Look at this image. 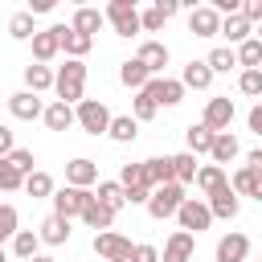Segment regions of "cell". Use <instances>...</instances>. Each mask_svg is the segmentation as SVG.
I'll return each instance as SVG.
<instances>
[{
	"label": "cell",
	"mask_w": 262,
	"mask_h": 262,
	"mask_svg": "<svg viewBox=\"0 0 262 262\" xmlns=\"http://www.w3.org/2000/svg\"><path fill=\"white\" fill-rule=\"evenodd\" d=\"M188 196H184V184H160V188H151V196H147V213L156 217V221H168V217H176L180 213V205H184Z\"/></svg>",
	"instance_id": "obj_1"
},
{
	"label": "cell",
	"mask_w": 262,
	"mask_h": 262,
	"mask_svg": "<svg viewBox=\"0 0 262 262\" xmlns=\"http://www.w3.org/2000/svg\"><path fill=\"white\" fill-rule=\"evenodd\" d=\"M82 86H86V66L82 61H66L61 70H57V82H53V90H57V102H82Z\"/></svg>",
	"instance_id": "obj_2"
},
{
	"label": "cell",
	"mask_w": 262,
	"mask_h": 262,
	"mask_svg": "<svg viewBox=\"0 0 262 262\" xmlns=\"http://www.w3.org/2000/svg\"><path fill=\"white\" fill-rule=\"evenodd\" d=\"M119 184H123V192H127L131 205H147V196H151V188H156L151 176H147V164H123Z\"/></svg>",
	"instance_id": "obj_3"
},
{
	"label": "cell",
	"mask_w": 262,
	"mask_h": 262,
	"mask_svg": "<svg viewBox=\"0 0 262 262\" xmlns=\"http://www.w3.org/2000/svg\"><path fill=\"white\" fill-rule=\"evenodd\" d=\"M102 16L115 25V33H119V37H135V33L143 29V25H139V8H135L131 0H111Z\"/></svg>",
	"instance_id": "obj_4"
},
{
	"label": "cell",
	"mask_w": 262,
	"mask_h": 262,
	"mask_svg": "<svg viewBox=\"0 0 262 262\" xmlns=\"http://www.w3.org/2000/svg\"><path fill=\"white\" fill-rule=\"evenodd\" d=\"M111 111L98 102V98H82L78 102V127L86 131V135H102V131H111Z\"/></svg>",
	"instance_id": "obj_5"
},
{
	"label": "cell",
	"mask_w": 262,
	"mask_h": 262,
	"mask_svg": "<svg viewBox=\"0 0 262 262\" xmlns=\"http://www.w3.org/2000/svg\"><path fill=\"white\" fill-rule=\"evenodd\" d=\"M131 250H135V246H131L123 233H111V229H106V233H94V254H98L102 262H131Z\"/></svg>",
	"instance_id": "obj_6"
},
{
	"label": "cell",
	"mask_w": 262,
	"mask_h": 262,
	"mask_svg": "<svg viewBox=\"0 0 262 262\" xmlns=\"http://www.w3.org/2000/svg\"><path fill=\"white\" fill-rule=\"evenodd\" d=\"M90 205H94V196L86 188H61V192H53V213L57 217H82Z\"/></svg>",
	"instance_id": "obj_7"
},
{
	"label": "cell",
	"mask_w": 262,
	"mask_h": 262,
	"mask_svg": "<svg viewBox=\"0 0 262 262\" xmlns=\"http://www.w3.org/2000/svg\"><path fill=\"white\" fill-rule=\"evenodd\" d=\"M176 217H180V229H184V233H201V229H209V225H213L209 205H205V201H196V196H188V201L180 205V213H176Z\"/></svg>",
	"instance_id": "obj_8"
},
{
	"label": "cell",
	"mask_w": 262,
	"mask_h": 262,
	"mask_svg": "<svg viewBox=\"0 0 262 262\" xmlns=\"http://www.w3.org/2000/svg\"><path fill=\"white\" fill-rule=\"evenodd\" d=\"M143 90L151 94L156 106H176V102L184 98V82H180V78H151Z\"/></svg>",
	"instance_id": "obj_9"
},
{
	"label": "cell",
	"mask_w": 262,
	"mask_h": 262,
	"mask_svg": "<svg viewBox=\"0 0 262 262\" xmlns=\"http://www.w3.org/2000/svg\"><path fill=\"white\" fill-rule=\"evenodd\" d=\"M61 29H66V25L37 29V37H33V57H37V61H53V57L61 53Z\"/></svg>",
	"instance_id": "obj_10"
},
{
	"label": "cell",
	"mask_w": 262,
	"mask_h": 262,
	"mask_svg": "<svg viewBox=\"0 0 262 262\" xmlns=\"http://www.w3.org/2000/svg\"><path fill=\"white\" fill-rule=\"evenodd\" d=\"M213 135H221V131H229V123H233V102L229 98H209L205 102V119H201Z\"/></svg>",
	"instance_id": "obj_11"
},
{
	"label": "cell",
	"mask_w": 262,
	"mask_h": 262,
	"mask_svg": "<svg viewBox=\"0 0 262 262\" xmlns=\"http://www.w3.org/2000/svg\"><path fill=\"white\" fill-rule=\"evenodd\" d=\"M192 250H196V237L176 229L168 242H164V262H192Z\"/></svg>",
	"instance_id": "obj_12"
},
{
	"label": "cell",
	"mask_w": 262,
	"mask_h": 262,
	"mask_svg": "<svg viewBox=\"0 0 262 262\" xmlns=\"http://www.w3.org/2000/svg\"><path fill=\"white\" fill-rule=\"evenodd\" d=\"M66 180H70V188H86V184L98 180V164L86 160V156H78V160L66 164Z\"/></svg>",
	"instance_id": "obj_13"
},
{
	"label": "cell",
	"mask_w": 262,
	"mask_h": 262,
	"mask_svg": "<svg viewBox=\"0 0 262 262\" xmlns=\"http://www.w3.org/2000/svg\"><path fill=\"white\" fill-rule=\"evenodd\" d=\"M250 254V237L246 233H225L217 242V262H246Z\"/></svg>",
	"instance_id": "obj_14"
},
{
	"label": "cell",
	"mask_w": 262,
	"mask_h": 262,
	"mask_svg": "<svg viewBox=\"0 0 262 262\" xmlns=\"http://www.w3.org/2000/svg\"><path fill=\"white\" fill-rule=\"evenodd\" d=\"M188 29H192L196 37H217V33H221V12H217V8H192Z\"/></svg>",
	"instance_id": "obj_15"
},
{
	"label": "cell",
	"mask_w": 262,
	"mask_h": 262,
	"mask_svg": "<svg viewBox=\"0 0 262 262\" xmlns=\"http://www.w3.org/2000/svg\"><path fill=\"white\" fill-rule=\"evenodd\" d=\"M209 213H213V217H221V221L237 217V192H233V184H225V188L209 192Z\"/></svg>",
	"instance_id": "obj_16"
},
{
	"label": "cell",
	"mask_w": 262,
	"mask_h": 262,
	"mask_svg": "<svg viewBox=\"0 0 262 262\" xmlns=\"http://www.w3.org/2000/svg\"><path fill=\"white\" fill-rule=\"evenodd\" d=\"M90 45H94V37H86V33H78L74 25H66V29H61V49L70 53V61H82V57L90 53Z\"/></svg>",
	"instance_id": "obj_17"
},
{
	"label": "cell",
	"mask_w": 262,
	"mask_h": 262,
	"mask_svg": "<svg viewBox=\"0 0 262 262\" xmlns=\"http://www.w3.org/2000/svg\"><path fill=\"white\" fill-rule=\"evenodd\" d=\"M41 242H45V246H61V242H70V217L49 213V217L41 221Z\"/></svg>",
	"instance_id": "obj_18"
},
{
	"label": "cell",
	"mask_w": 262,
	"mask_h": 262,
	"mask_svg": "<svg viewBox=\"0 0 262 262\" xmlns=\"http://www.w3.org/2000/svg\"><path fill=\"white\" fill-rule=\"evenodd\" d=\"M8 111H12L16 119H37V115H45V111H41V98H37L33 90L12 94V98H8Z\"/></svg>",
	"instance_id": "obj_19"
},
{
	"label": "cell",
	"mask_w": 262,
	"mask_h": 262,
	"mask_svg": "<svg viewBox=\"0 0 262 262\" xmlns=\"http://www.w3.org/2000/svg\"><path fill=\"white\" fill-rule=\"evenodd\" d=\"M74 123H78V111H74V106H66V102L45 106V127H49V131H70Z\"/></svg>",
	"instance_id": "obj_20"
},
{
	"label": "cell",
	"mask_w": 262,
	"mask_h": 262,
	"mask_svg": "<svg viewBox=\"0 0 262 262\" xmlns=\"http://www.w3.org/2000/svg\"><path fill=\"white\" fill-rule=\"evenodd\" d=\"M139 61L147 66V74H160V70L168 66V45H160V41H143V45H139Z\"/></svg>",
	"instance_id": "obj_21"
},
{
	"label": "cell",
	"mask_w": 262,
	"mask_h": 262,
	"mask_svg": "<svg viewBox=\"0 0 262 262\" xmlns=\"http://www.w3.org/2000/svg\"><path fill=\"white\" fill-rule=\"evenodd\" d=\"M119 82L131 86V90H143V86L151 82V74H147V66L135 57V61H123V66H119Z\"/></svg>",
	"instance_id": "obj_22"
},
{
	"label": "cell",
	"mask_w": 262,
	"mask_h": 262,
	"mask_svg": "<svg viewBox=\"0 0 262 262\" xmlns=\"http://www.w3.org/2000/svg\"><path fill=\"white\" fill-rule=\"evenodd\" d=\"M233 192H246V196L262 201V172H254V168H237V172H233Z\"/></svg>",
	"instance_id": "obj_23"
},
{
	"label": "cell",
	"mask_w": 262,
	"mask_h": 262,
	"mask_svg": "<svg viewBox=\"0 0 262 262\" xmlns=\"http://www.w3.org/2000/svg\"><path fill=\"white\" fill-rule=\"evenodd\" d=\"M180 82H184V86H192V90H209V82H213V70H209V61H188Z\"/></svg>",
	"instance_id": "obj_24"
},
{
	"label": "cell",
	"mask_w": 262,
	"mask_h": 262,
	"mask_svg": "<svg viewBox=\"0 0 262 262\" xmlns=\"http://www.w3.org/2000/svg\"><path fill=\"white\" fill-rule=\"evenodd\" d=\"M53 82H57V74H49V66H29V70H25V86H29L33 94L53 90Z\"/></svg>",
	"instance_id": "obj_25"
},
{
	"label": "cell",
	"mask_w": 262,
	"mask_h": 262,
	"mask_svg": "<svg viewBox=\"0 0 262 262\" xmlns=\"http://www.w3.org/2000/svg\"><path fill=\"white\" fill-rule=\"evenodd\" d=\"M213 131L205 127V123H192L188 131H184V143H188V151H213Z\"/></svg>",
	"instance_id": "obj_26"
},
{
	"label": "cell",
	"mask_w": 262,
	"mask_h": 262,
	"mask_svg": "<svg viewBox=\"0 0 262 262\" xmlns=\"http://www.w3.org/2000/svg\"><path fill=\"white\" fill-rule=\"evenodd\" d=\"M102 20H106V16H102L98 8H78V12H74V29L86 33V37H94V33L102 29Z\"/></svg>",
	"instance_id": "obj_27"
},
{
	"label": "cell",
	"mask_w": 262,
	"mask_h": 262,
	"mask_svg": "<svg viewBox=\"0 0 262 262\" xmlns=\"http://www.w3.org/2000/svg\"><path fill=\"white\" fill-rule=\"evenodd\" d=\"M135 127H139V123H135V115H115L106 135H111L115 143H131V139H135Z\"/></svg>",
	"instance_id": "obj_28"
},
{
	"label": "cell",
	"mask_w": 262,
	"mask_h": 262,
	"mask_svg": "<svg viewBox=\"0 0 262 262\" xmlns=\"http://www.w3.org/2000/svg\"><path fill=\"white\" fill-rule=\"evenodd\" d=\"M98 201H102L106 209H115V213H119V209L127 205V192H123V184H119V180H102V184H98Z\"/></svg>",
	"instance_id": "obj_29"
},
{
	"label": "cell",
	"mask_w": 262,
	"mask_h": 262,
	"mask_svg": "<svg viewBox=\"0 0 262 262\" xmlns=\"http://www.w3.org/2000/svg\"><path fill=\"white\" fill-rule=\"evenodd\" d=\"M82 221H86L90 229H111V221H115V209H106V205H102V201L94 196V205H90V209L82 213Z\"/></svg>",
	"instance_id": "obj_30"
},
{
	"label": "cell",
	"mask_w": 262,
	"mask_h": 262,
	"mask_svg": "<svg viewBox=\"0 0 262 262\" xmlns=\"http://www.w3.org/2000/svg\"><path fill=\"white\" fill-rule=\"evenodd\" d=\"M37 246H41V233H33V229H20V233L12 237V250H16V258H25V262L37 258Z\"/></svg>",
	"instance_id": "obj_31"
},
{
	"label": "cell",
	"mask_w": 262,
	"mask_h": 262,
	"mask_svg": "<svg viewBox=\"0 0 262 262\" xmlns=\"http://www.w3.org/2000/svg\"><path fill=\"white\" fill-rule=\"evenodd\" d=\"M143 164H147V176H151V184H156V188L176 180V172H172V156H164V160H143Z\"/></svg>",
	"instance_id": "obj_32"
},
{
	"label": "cell",
	"mask_w": 262,
	"mask_h": 262,
	"mask_svg": "<svg viewBox=\"0 0 262 262\" xmlns=\"http://www.w3.org/2000/svg\"><path fill=\"white\" fill-rule=\"evenodd\" d=\"M221 33L229 37V41H237V45H246L250 41V20L237 12V16H225V25H221Z\"/></svg>",
	"instance_id": "obj_33"
},
{
	"label": "cell",
	"mask_w": 262,
	"mask_h": 262,
	"mask_svg": "<svg viewBox=\"0 0 262 262\" xmlns=\"http://www.w3.org/2000/svg\"><path fill=\"white\" fill-rule=\"evenodd\" d=\"M209 156H213L217 164H229V160L237 156V139H233L229 131H221V135L213 139V151H209Z\"/></svg>",
	"instance_id": "obj_34"
},
{
	"label": "cell",
	"mask_w": 262,
	"mask_h": 262,
	"mask_svg": "<svg viewBox=\"0 0 262 262\" xmlns=\"http://www.w3.org/2000/svg\"><path fill=\"white\" fill-rule=\"evenodd\" d=\"M172 172H176V184H184V180H196V156H192V151H180V156H172Z\"/></svg>",
	"instance_id": "obj_35"
},
{
	"label": "cell",
	"mask_w": 262,
	"mask_h": 262,
	"mask_svg": "<svg viewBox=\"0 0 262 262\" xmlns=\"http://www.w3.org/2000/svg\"><path fill=\"white\" fill-rule=\"evenodd\" d=\"M196 184H201V192H217V188H225V172H221V164L201 168V172H196Z\"/></svg>",
	"instance_id": "obj_36"
},
{
	"label": "cell",
	"mask_w": 262,
	"mask_h": 262,
	"mask_svg": "<svg viewBox=\"0 0 262 262\" xmlns=\"http://www.w3.org/2000/svg\"><path fill=\"white\" fill-rule=\"evenodd\" d=\"M8 33H12L16 41H33V37H37V29H33V12H16V16L8 20Z\"/></svg>",
	"instance_id": "obj_37"
},
{
	"label": "cell",
	"mask_w": 262,
	"mask_h": 262,
	"mask_svg": "<svg viewBox=\"0 0 262 262\" xmlns=\"http://www.w3.org/2000/svg\"><path fill=\"white\" fill-rule=\"evenodd\" d=\"M237 61H242L246 70H258V66H262V41L250 37L246 45H237Z\"/></svg>",
	"instance_id": "obj_38"
},
{
	"label": "cell",
	"mask_w": 262,
	"mask_h": 262,
	"mask_svg": "<svg viewBox=\"0 0 262 262\" xmlns=\"http://www.w3.org/2000/svg\"><path fill=\"white\" fill-rule=\"evenodd\" d=\"M205 61H209V70H213V74H229V70L237 66V53H233V49H213Z\"/></svg>",
	"instance_id": "obj_39"
},
{
	"label": "cell",
	"mask_w": 262,
	"mask_h": 262,
	"mask_svg": "<svg viewBox=\"0 0 262 262\" xmlns=\"http://www.w3.org/2000/svg\"><path fill=\"white\" fill-rule=\"evenodd\" d=\"M25 192H29V196H53V176H49V172H33V176L25 180Z\"/></svg>",
	"instance_id": "obj_40"
},
{
	"label": "cell",
	"mask_w": 262,
	"mask_h": 262,
	"mask_svg": "<svg viewBox=\"0 0 262 262\" xmlns=\"http://www.w3.org/2000/svg\"><path fill=\"white\" fill-rule=\"evenodd\" d=\"M0 188H4V192H12V188H25V176L12 168V160H8V156L0 160Z\"/></svg>",
	"instance_id": "obj_41"
},
{
	"label": "cell",
	"mask_w": 262,
	"mask_h": 262,
	"mask_svg": "<svg viewBox=\"0 0 262 262\" xmlns=\"http://www.w3.org/2000/svg\"><path fill=\"white\" fill-rule=\"evenodd\" d=\"M16 221H20V217H16V209H12V205H0V246H4L8 237H16V233H20V229H16Z\"/></svg>",
	"instance_id": "obj_42"
},
{
	"label": "cell",
	"mask_w": 262,
	"mask_h": 262,
	"mask_svg": "<svg viewBox=\"0 0 262 262\" xmlns=\"http://www.w3.org/2000/svg\"><path fill=\"white\" fill-rule=\"evenodd\" d=\"M237 90H242V94H250V98H258V94H262V70H242Z\"/></svg>",
	"instance_id": "obj_43"
},
{
	"label": "cell",
	"mask_w": 262,
	"mask_h": 262,
	"mask_svg": "<svg viewBox=\"0 0 262 262\" xmlns=\"http://www.w3.org/2000/svg\"><path fill=\"white\" fill-rule=\"evenodd\" d=\"M8 160H12V168H16V172H20L25 180L33 176V151H29V147H16V151H12Z\"/></svg>",
	"instance_id": "obj_44"
},
{
	"label": "cell",
	"mask_w": 262,
	"mask_h": 262,
	"mask_svg": "<svg viewBox=\"0 0 262 262\" xmlns=\"http://www.w3.org/2000/svg\"><path fill=\"white\" fill-rule=\"evenodd\" d=\"M164 20H168V16H164V12L156 8V4H151L147 12H139V25H143L147 33H160V29H164Z\"/></svg>",
	"instance_id": "obj_45"
},
{
	"label": "cell",
	"mask_w": 262,
	"mask_h": 262,
	"mask_svg": "<svg viewBox=\"0 0 262 262\" xmlns=\"http://www.w3.org/2000/svg\"><path fill=\"white\" fill-rule=\"evenodd\" d=\"M156 111H160V106L151 102V94H147V90H139V94H135V123H139V119H151Z\"/></svg>",
	"instance_id": "obj_46"
},
{
	"label": "cell",
	"mask_w": 262,
	"mask_h": 262,
	"mask_svg": "<svg viewBox=\"0 0 262 262\" xmlns=\"http://www.w3.org/2000/svg\"><path fill=\"white\" fill-rule=\"evenodd\" d=\"M131 262H160V250L156 246H135L131 250Z\"/></svg>",
	"instance_id": "obj_47"
},
{
	"label": "cell",
	"mask_w": 262,
	"mask_h": 262,
	"mask_svg": "<svg viewBox=\"0 0 262 262\" xmlns=\"http://www.w3.org/2000/svg\"><path fill=\"white\" fill-rule=\"evenodd\" d=\"M242 16H246L250 25H254V20H262V0H250V4L242 8Z\"/></svg>",
	"instance_id": "obj_48"
},
{
	"label": "cell",
	"mask_w": 262,
	"mask_h": 262,
	"mask_svg": "<svg viewBox=\"0 0 262 262\" xmlns=\"http://www.w3.org/2000/svg\"><path fill=\"white\" fill-rule=\"evenodd\" d=\"M12 151H16V147H12V131H8V127H0V160H4V156H12Z\"/></svg>",
	"instance_id": "obj_49"
},
{
	"label": "cell",
	"mask_w": 262,
	"mask_h": 262,
	"mask_svg": "<svg viewBox=\"0 0 262 262\" xmlns=\"http://www.w3.org/2000/svg\"><path fill=\"white\" fill-rule=\"evenodd\" d=\"M250 131H254V135H262V106H254V111H250Z\"/></svg>",
	"instance_id": "obj_50"
},
{
	"label": "cell",
	"mask_w": 262,
	"mask_h": 262,
	"mask_svg": "<svg viewBox=\"0 0 262 262\" xmlns=\"http://www.w3.org/2000/svg\"><path fill=\"white\" fill-rule=\"evenodd\" d=\"M246 168H254V172H262V151H250V156H246Z\"/></svg>",
	"instance_id": "obj_51"
},
{
	"label": "cell",
	"mask_w": 262,
	"mask_h": 262,
	"mask_svg": "<svg viewBox=\"0 0 262 262\" xmlns=\"http://www.w3.org/2000/svg\"><path fill=\"white\" fill-rule=\"evenodd\" d=\"M49 8H53V0H33L29 4V12H49Z\"/></svg>",
	"instance_id": "obj_52"
},
{
	"label": "cell",
	"mask_w": 262,
	"mask_h": 262,
	"mask_svg": "<svg viewBox=\"0 0 262 262\" xmlns=\"http://www.w3.org/2000/svg\"><path fill=\"white\" fill-rule=\"evenodd\" d=\"M33 262H53V258H45V254H37V258H33Z\"/></svg>",
	"instance_id": "obj_53"
},
{
	"label": "cell",
	"mask_w": 262,
	"mask_h": 262,
	"mask_svg": "<svg viewBox=\"0 0 262 262\" xmlns=\"http://www.w3.org/2000/svg\"><path fill=\"white\" fill-rule=\"evenodd\" d=\"M0 262H4V250H0Z\"/></svg>",
	"instance_id": "obj_54"
},
{
	"label": "cell",
	"mask_w": 262,
	"mask_h": 262,
	"mask_svg": "<svg viewBox=\"0 0 262 262\" xmlns=\"http://www.w3.org/2000/svg\"><path fill=\"white\" fill-rule=\"evenodd\" d=\"M258 41H262V37H258Z\"/></svg>",
	"instance_id": "obj_55"
}]
</instances>
